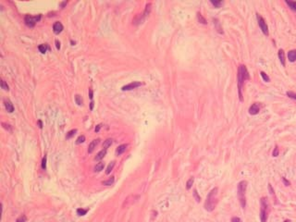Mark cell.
Masks as SVG:
<instances>
[{
    "mask_svg": "<svg viewBox=\"0 0 296 222\" xmlns=\"http://www.w3.org/2000/svg\"><path fill=\"white\" fill-rule=\"evenodd\" d=\"M260 219L261 222H267L268 216V202L266 197H263L260 200Z\"/></svg>",
    "mask_w": 296,
    "mask_h": 222,
    "instance_id": "277c9868",
    "label": "cell"
},
{
    "mask_svg": "<svg viewBox=\"0 0 296 222\" xmlns=\"http://www.w3.org/2000/svg\"><path fill=\"white\" fill-rule=\"evenodd\" d=\"M4 105H5V107H6L7 111L9 113H12L14 111V106H13V104L11 103V101L9 100V99H5L4 100Z\"/></svg>",
    "mask_w": 296,
    "mask_h": 222,
    "instance_id": "8fae6325",
    "label": "cell"
},
{
    "mask_svg": "<svg viewBox=\"0 0 296 222\" xmlns=\"http://www.w3.org/2000/svg\"><path fill=\"white\" fill-rule=\"evenodd\" d=\"M272 155H273V156H275V157L278 156V146H275L274 150H273Z\"/></svg>",
    "mask_w": 296,
    "mask_h": 222,
    "instance_id": "74e56055",
    "label": "cell"
},
{
    "mask_svg": "<svg viewBox=\"0 0 296 222\" xmlns=\"http://www.w3.org/2000/svg\"><path fill=\"white\" fill-rule=\"evenodd\" d=\"M68 4V1H64V2H62V3H60V8H64L65 6H66V5Z\"/></svg>",
    "mask_w": 296,
    "mask_h": 222,
    "instance_id": "7bdbcfd3",
    "label": "cell"
},
{
    "mask_svg": "<svg viewBox=\"0 0 296 222\" xmlns=\"http://www.w3.org/2000/svg\"><path fill=\"white\" fill-rule=\"evenodd\" d=\"M93 108H94V102L92 101V102L90 103V109L93 110Z\"/></svg>",
    "mask_w": 296,
    "mask_h": 222,
    "instance_id": "bcb514c9",
    "label": "cell"
},
{
    "mask_svg": "<svg viewBox=\"0 0 296 222\" xmlns=\"http://www.w3.org/2000/svg\"><path fill=\"white\" fill-rule=\"evenodd\" d=\"M288 58L290 62H294L296 60V50H290L288 53Z\"/></svg>",
    "mask_w": 296,
    "mask_h": 222,
    "instance_id": "9a60e30c",
    "label": "cell"
},
{
    "mask_svg": "<svg viewBox=\"0 0 296 222\" xmlns=\"http://www.w3.org/2000/svg\"><path fill=\"white\" fill-rule=\"evenodd\" d=\"M84 141H85V136L84 135H80V136H79L78 139L76 140V144H83Z\"/></svg>",
    "mask_w": 296,
    "mask_h": 222,
    "instance_id": "83f0119b",
    "label": "cell"
},
{
    "mask_svg": "<svg viewBox=\"0 0 296 222\" xmlns=\"http://www.w3.org/2000/svg\"><path fill=\"white\" fill-rule=\"evenodd\" d=\"M249 72H248L247 69L244 65H240L239 69H238V88H239V96L240 100L243 101V94H241V90H243V86L244 81L249 80Z\"/></svg>",
    "mask_w": 296,
    "mask_h": 222,
    "instance_id": "6da1fadb",
    "label": "cell"
},
{
    "mask_svg": "<svg viewBox=\"0 0 296 222\" xmlns=\"http://www.w3.org/2000/svg\"><path fill=\"white\" fill-rule=\"evenodd\" d=\"M193 196H194V198H195V200L197 201L198 203L201 201V198H200V196L198 195V193H197V191H196V190H194L193 191Z\"/></svg>",
    "mask_w": 296,
    "mask_h": 222,
    "instance_id": "836d02e7",
    "label": "cell"
},
{
    "mask_svg": "<svg viewBox=\"0 0 296 222\" xmlns=\"http://www.w3.org/2000/svg\"><path fill=\"white\" fill-rule=\"evenodd\" d=\"M282 181H283V182H284V184L286 185V186H289V185H290V181H287L285 178H282Z\"/></svg>",
    "mask_w": 296,
    "mask_h": 222,
    "instance_id": "b9f144b4",
    "label": "cell"
},
{
    "mask_svg": "<svg viewBox=\"0 0 296 222\" xmlns=\"http://www.w3.org/2000/svg\"><path fill=\"white\" fill-rule=\"evenodd\" d=\"M197 18H198V20L201 22V23H203V24H206V23H207V22H206V19L203 18V16L201 15V13H197Z\"/></svg>",
    "mask_w": 296,
    "mask_h": 222,
    "instance_id": "f546056e",
    "label": "cell"
},
{
    "mask_svg": "<svg viewBox=\"0 0 296 222\" xmlns=\"http://www.w3.org/2000/svg\"><path fill=\"white\" fill-rule=\"evenodd\" d=\"M215 24H216L217 31H218V33H220V34H223V31H222V29L220 28V26L218 27V20H215Z\"/></svg>",
    "mask_w": 296,
    "mask_h": 222,
    "instance_id": "e575fe53",
    "label": "cell"
},
{
    "mask_svg": "<svg viewBox=\"0 0 296 222\" xmlns=\"http://www.w3.org/2000/svg\"><path fill=\"white\" fill-rule=\"evenodd\" d=\"M49 47L48 45H46V44H43V45H40L39 46H38V49H39V51L41 52L42 54H45V52L47 51V49H48Z\"/></svg>",
    "mask_w": 296,
    "mask_h": 222,
    "instance_id": "ac0fdd59",
    "label": "cell"
},
{
    "mask_svg": "<svg viewBox=\"0 0 296 222\" xmlns=\"http://www.w3.org/2000/svg\"><path fill=\"white\" fill-rule=\"evenodd\" d=\"M112 144H113V140L112 139H106V141L104 142V144H103V148H104V149H107V148L109 147Z\"/></svg>",
    "mask_w": 296,
    "mask_h": 222,
    "instance_id": "ffe728a7",
    "label": "cell"
},
{
    "mask_svg": "<svg viewBox=\"0 0 296 222\" xmlns=\"http://www.w3.org/2000/svg\"><path fill=\"white\" fill-rule=\"evenodd\" d=\"M210 3H211L212 5H213L215 8H220V7L223 5V1H216V0H211L210 1Z\"/></svg>",
    "mask_w": 296,
    "mask_h": 222,
    "instance_id": "7402d4cb",
    "label": "cell"
},
{
    "mask_svg": "<svg viewBox=\"0 0 296 222\" xmlns=\"http://www.w3.org/2000/svg\"><path fill=\"white\" fill-rule=\"evenodd\" d=\"M114 181H115V177H111V178H109V179H108L107 181H103L102 184H103V185H106V186H110V185L113 184Z\"/></svg>",
    "mask_w": 296,
    "mask_h": 222,
    "instance_id": "44dd1931",
    "label": "cell"
},
{
    "mask_svg": "<svg viewBox=\"0 0 296 222\" xmlns=\"http://www.w3.org/2000/svg\"><path fill=\"white\" fill-rule=\"evenodd\" d=\"M42 169H46V156H45L43 158V161H42Z\"/></svg>",
    "mask_w": 296,
    "mask_h": 222,
    "instance_id": "8d00e7d4",
    "label": "cell"
},
{
    "mask_svg": "<svg viewBox=\"0 0 296 222\" xmlns=\"http://www.w3.org/2000/svg\"><path fill=\"white\" fill-rule=\"evenodd\" d=\"M38 124H39V127H40V128H41V129L43 128V123H42L41 120H38Z\"/></svg>",
    "mask_w": 296,
    "mask_h": 222,
    "instance_id": "f6af8a7d",
    "label": "cell"
},
{
    "mask_svg": "<svg viewBox=\"0 0 296 222\" xmlns=\"http://www.w3.org/2000/svg\"><path fill=\"white\" fill-rule=\"evenodd\" d=\"M256 19L257 21H258V25L260 27L261 31H263V34L265 35H268V27H267V24L266 23L265 20L261 17L259 14H256Z\"/></svg>",
    "mask_w": 296,
    "mask_h": 222,
    "instance_id": "8992f818",
    "label": "cell"
},
{
    "mask_svg": "<svg viewBox=\"0 0 296 222\" xmlns=\"http://www.w3.org/2000/svg\"><path fill=\"white\" fill-rule=\"evenodd\" d=\"M1 88L4 89L5 91H8V90H9V87H8V83H7L6 82L4 81V80H2V81H1Z\"/></svg>",
    "mask_w": 296,
    "mask_h": 222,
    "instance_id": "4dcf8cb0",
    "label": "cell"
},
{
    "mask_svg": "<svg viewBox=\"0 0 296 222\" xmlns=\"http://www.w3.org/2000/svg\"><path fill=\"white\" fill-rule=\"evenodd\" d=\"M232 222H241V220L238 216H234V218H232Z\"/></svg>",
    "mask_w": 296,
    "mask_h": 222,
    "instance_id": "f35d334b",
    "label": "cell"
},
{
    "mask_svg": "<svg viewBox=\"0 0 296 222\" xmlns=\"http://www.w3.org/2000/svg\"><path fill=\"white\" fill-rule=\"evenodd\" d=\"M287 95H288L290 98L292 99H294V100H296V94L293 92H290V91H289V92H287Z\"/></svg>",
    "mask_w": 296,
    "mask_h": 222,
    "instance_id": "1f68e13d",
    "label": "cell"
},
{
    "mask_svg": "<svg viewBox=\"0 0 296 222\" xmlns=\"http://www.w3.org/2000/svg\"><path fill=\"white\" fill-rule=\"evenodd\" d=\"M127 146H128L127 144H121V145L119 146V147L116 149V155H122V154L126 151V149H127Z\"/></svg>",
    "mask_w": 296,
    "mask_h": 222,
    "instance_id": "4fadbf2b",
    "label": "cell"
},
{
    "mask_svg": "<svg viewBox=\"0 0 296 222\" xmlns=\"http://www.w3.org/2000/svg\"><path fill=\"white\" fill-rule=\"evenodd\" d=\"M247 189V181H241L238 184V197H239L240 204H241V207L244 208L245 204H246V200H245V192Z\"/></svg>",
    "mask_w": 296,
    "mask_h": 222,
    "instance_id": "3957f363",
    "label": "cell"
},
{
    "mask_svg": "<svg viewBox=\"0 0 296 222\" xmlns=\"http://www.w3.org/2000/svg\"><path fill=\"white\" fill-rule=\"evenodd\" d=\"M87 211H88L87 209L79 208V209H77V214H78L79 216H84V215H86Z\"/></svg>",
    "mask_w": 296,
    "mask_h": 222,
    "instance_id": "4316f807",
    "label": "cell"
},
{
    "mask_svg": "<svg viewBox=\"0 0 296 222\" xmlns=\"http://www.w3.org/2000/svg\"><path fill=\"white\" fill-rule=\"evenodd\" d=\"M56 46H57V50L60 49V43H59L58 40H56Z\"/></svg>",
    "mask_w": 296,
    "mask_h": 222,
    "instance_id": "60d3db41",
    "label": "cell"
},
{
    "mask_svg": "<svg viewBox=\"0 0 296 222\" xmlns=\"http://www.w3.org/2000/svg\"><path fill=\"white\" fill-rule=\"evenodd\" d=\"M284 222H290V220H289V219H287V220H285Z\"/></svg>",
    "mask_w": 296,
    "mask_h": 222,
    "instance_id": "7dc6e473",
    "label": "cell"
},
{
    "mask_svg": "<svg viewBox=\"0 0 296 222\" xmlns=\"http://www.w3.org/2000/svg\"><path fill=\"white\" fill-rule=\"evenodd\" d=\"M260 74H261V77H262V78H263V80H264V81H265V82L268 83V82L270 81V79H269V77L267 76V75L266 74V73L264 72V71H261Z\"/></svg>",
    "mask_w": 296,
    "mask_h": 222,
    "instance_id": "f1b7e54d",
    "label": "cell"
},
{
    "mask_svg": "<svg viewBox=\"0 0 296 222\" xmlns=\"http://www.w3.org/2000/svg\"><path fill=\"white\" fill-rule=\"evenodd\" d=\"M193 178H190V179L188 180V181H187V183H186V189L187 190H189V189H191L192 188V184H193Z\"/></svg>",
    "mask_w": 296,
    "mask_h": 222,
    "instance_id": "d4e9b609",
    "label": "cell"
},
{
    "mask_svg": "<svg viewBox=\"0 0 296 222\" xmlns=\"http://www.w3.org/2000/svg\"><path fill=\"white\" fill-rule=\"evenodd\" d=\"M259 110H260V106H259V105L256 104V103H255V104H253L251 106H250L249 113L251 115H256V114H258Z\"/></svg>",
    "mask_w": 296,
    "mask_h": 222,
    "instance_id": "30bf717a",
    "label": "cell"
},
{
    "mask_svg": "<svg viewBox=\"0 0 296 222\" xmlns=\"http://www.w3.org/2000/svg\"><path fill=\"white\" fill-rule=\"evenodd\" d=\"M106 155V149H103V150H101L100 152H99V153L97 154V155H96V156L94 157V159L95 160H101V159H103V158H104L105 157V155Z\"/></svg>",
    "mask_w": 296,
    "mask_h": 222,
    "instance_id": "5bb4252c",
    "label": "cell"
},
{
    "mask_svg": "<svg viewBox=\"0 0 296 222\" xmlns=\"http://www.w3.org/2000/svg\"><path fill=\"white\" fill-rule=\"evenodd\" d=\"M101 127H102V125H101V124L97 125V126H96V127H95V129H94V132H99V131H100Z\"/></svg>",
    "mask_w": 296,
    "mask_h": 222,
    "instance_id": "ab89813d",
    "label": "cell"
},
{
    "mask_svg": "<svg viewBox=\"0 0 296 222\" xmlns=\"http://www.w3.org/2000/svg\"><path fill=\"white\" fill-rule=\"evenodd\" d=\"M99 143H100V139H95L94 140V141H92L90 143V144H89L88 146V153L91 154L94 152V150L96 148V146L99 144Z\"/></svg>",
    "mask_w": 296,
    "mask_h": 222,
    "instance_id": "9c48e42d",
    "label": "cell"
},
{
    "mask_svg": "<svg viewBox=\"0 0 296 222\" xmlns=\"http://www.w3.org/2000/svg\"><path fill=\"white\" fill-rule=\"evenodd\" d=\"M278 58H279V60H281V63L282 64L283 66H285V54H284V51H283L282 49H279L278 50Z\"/></svg>",
    "mask_w": 296,
    "mask_h": 222,
    "instance_id": "2e32d148",
    "label": "cell"
},
{
    "mask_svg": "<svg viewBox=\"0 0 296 222\" xmlns=\"http://www.w3.org/2000/svg\"><path fill=\"white\" fill-rule=\"evenodd\" d=\"M89 96H90V98H91V99H93V97H94V94H93V91H92V89H90V90H89Z\"/></svg>",
    "mask_w": 296,
    "mask_h": 222,
    "instance_id": "ee69618b",
    "label": "cell"
},
{
    "mask_svg": "<svg viewBox=\"0 0 296 222\" xmlns=\"http://www.w3.org/2000/svg\"><path fill=\"white\" fill-rule=\"evenodd\" d=\"M76 132H77V130H76V129H75V130H71V131H69V132L67 133V135H66V138H67V139H71V138L72 137V136H74V135H75V133H76Z\"/></svg>",
    "mask_w": 296,
    "mask_h": 222,
    "instance_id": "484cf974",
    "label": "cell"
},
{
    "mask_svg": "<svg viewBox=\"0 0 296 222\" xmlns=\"http://www.w3.org/2000/svg\"><path fill=\"white\" fill-rule=\"evenodd\" d=\"M2 126H3V127H4L5 129H6V130H8V132H12V130H11V126H10L9 124H7V123H4V122H3V123H2Z\"/></svg>",
    "mask_w": 296,
    "mask_h": 222,
    "instance_id": "d6a6232c",
    "label": "cell"
},
{
    "mask_svg": "<svg viewBox=\"0 0 296 222\" xmlns=\"http://www.w3.org/2000/svg\"><path fill=\"white\" fill-rule=\"evenodd\" d=\"M104 167H105V165L102 162L96 164V166L94 167V172H100V171H102L103 169H104Z\"/></svg>",
    "mask_w": 296,
    "mask_h": 222,
    "instance_id": "d6986e66",
    "label": "cell"
},
{
    "mask_svg": "<svg viewBox=\"0 0 296 222\" xmlns=\"http://www.w3.org/2000/svg\"><path fill=\"white\" fill-rule=\"evenodd\" d=\"M75 101H76V104L78 106H82L83 105V98H82L80 94H76L75 95Z\"/></svg>",
    "mask_w": 296,
    "mask_h": 222,
    "instance_id": "cb8c5ba5",
    "label": "cell"
},
{
    "mask_svg": "<svg viewBox=\"0 0 296 222\" xmlns=\"http://www.w3.org/2000/svg\"><path fill=\"white\" fill-rule=\"evenodd\" d=\"M150 11H151V4L148 3V4L146 5V7H145V9H144V11H143V15H142V18H141V20H140V21H143V20L146 18L147 16L150 14Z\"/></svg>",
    "mask_w": 296,
    "mask_h": 222,
    "instance_id": "7c38bea8",
    "label": "cell"
},
{
    "mask_svg": "<svg viewBox=\"0 0 296 222\" xmlns=\"http://www.w3.org/2000/svg\"><path fill=\"white\" fill-rule=\"evenodd\" d=\"M114 167H115V162H111V163L109 164V165H108V167H106V174H109L110 172H111L112 170H113V169H114Z\"/></svg>",
    "mask_w": 296,
    "mask_h": 222,
    "instance_id": "603a6c76",
    "label": "cell"
},
{
    "mask_svg": "<svg viewBox=\"0 0 296 222\" xmlns=\"http://www.w3.org/2000/svg\"><path fill=\"white\" fill-rule=\"evenodd\" d=\"M286 2V4L289 6V8H290V9H292L293 11L296 12V2L295 1H288V0H286L285 1Z\"/></svg>",
    "mask_w": 296,
    "mask_h": 222,
    "instance_id": "e0dca14e",
    "label": "cell"
},
{
    "mask_svg": "<svg viewBox=\"0 0 296 222\" xmlns=\"http://www.w3.org/2000/svg\"><path fill=\"white\" fill-rule=\"evenodd\" d=\"M218 189L214 188L206 197V203H204V208L208 212H211L215 209L217 204H218Z\"/></svg>",
    "mask_w": 296,
    "mask_h": 222,
    "instance_id": "7a4b0ae2",
    "label": "cell"
},
{
    "mask_svg": "<svg viewBox=\"0 0 296 222\" xmlns=\"http://www.w3.org/2000/svg\"><path fill=\"white\" fill-rule=\"evenodd\" d=\"M26 220H27V218L25 216H20L18 219L16 220V222H26Z\"/></svg>",
    "mask_w": 296,
    "mask_h": 222,
    "instance_id": "d590c367",
    "label": "cell"
},
{
    "mask_svg": "<svg viewBox=\"0 0 296 222\" xmlns=\"http://www.w3.org/2000/svg\"><path fill=\"white\" fill-rule=\"evenodd\" d=\"M63 25L61 22L59 21H56L55 23H54L53 25V31L55 34H59L61 33V31H63Z\"/></svg>",
    "mask_w": 296,
    "mask_h": 222,
    "instance_id": "ba28073f",
    "label": "cell"
},
{
    "mask_svg": "<svg viewBox=\"0 0 296 222\" xmlns=\"http://www.w3.org/2000/svg\"><path fill=\"white\" fill-rule=\"evenodd\" d=\"M41 20V15L38 16H31V15H26L24 18V21L25 24L30 28H33L35 26L36 22H38Z\"/></svg>",
    "mask_w": 296,
    "mask_h": 222,
    "instance_id": "5b68a950",
    "label": "cell"
},
{
    "mask_svg": "<svg viewBox=\"0 0 296 222\" xmlns=\"http://www.w3.org/2000/svg\"><path fill=\"white\" fill-rule=\"evenodd\" d=\"M143 83L141 82H132V83H129V84L125 85L121 88L122 91H130V90H133V89L137 88V87H140Z\"/></svg>",
    "mask_w": 296,
    "mask_h": 222,
    "instance_id": "52a82bcc",
    "label": "cell"
}]
</instances>
